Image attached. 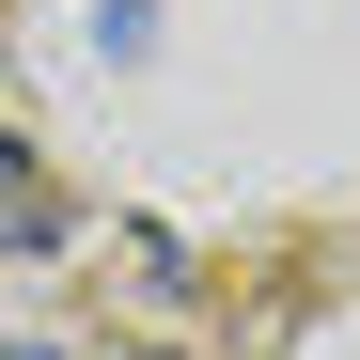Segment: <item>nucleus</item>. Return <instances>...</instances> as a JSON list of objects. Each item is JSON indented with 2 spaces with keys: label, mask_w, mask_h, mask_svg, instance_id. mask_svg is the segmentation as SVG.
<instances>
[{
  "label": "nucleus",
  "mask_w": 360,
  "mask_h": 360,
  "mask_svg": "<svg viewBox=\"0 0 360 360\" xmlns=\"http://www.w3.org/2000/svg\"><path fill=\"white\" fill-rule=\"evenodd\" d=\"M0 360H63V345H0Z\"/></svg>",
  "instance_id": "2"
},
{
  "label": "nucleus",
  "mask_w": 360,
  "mask_h": 360,
  "mask_svg": "<svg viewBox=\"0 0 360 360\" xmlns=\"http://www.w3.org/2000/svg\"><path fill=\"white\" fill-rule=\"evenodd\" d=\"M16 172H32V157L0 141V235H63V204H47V188H16Z\"/></svg>",
  "instance_id": "1"
}]
</instances>
